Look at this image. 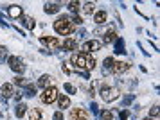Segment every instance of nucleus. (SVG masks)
Returning <instances> with one entry per match:
<instances>
[{
    "label": "nucleus",
    "mask_w": 160,
    "mask_h": 120,
    "mask_svg": "<svg viewBox=\"0 0 160 120\" xmlns=\"http://www.w3.org/2000/svg\"><path fill=\"white\" fill-rule=\"evenodd\" d=\"M70 65H72L76 70H94L95 66H97V63H95V59L90 54H83V52H74L72 57H70Z\"/></svg>",
    "instance_id": "obj_1"
},
{
    "label": "nucleus",
    "mask_w": 160,
    "mask_h": 120,
    "mask_svg": "<svg viewBox=\"0 0 160 120\" xmlns=\"http://www.w3.org/2000/svg\"><path fill=\"white\" fill-rule=\"evenodd\" d=\"M54 31H56L59 36L74 34V25H72V22H70V16H67V14L58 16L56 22H54Z\"/></svg>",
    "instance_id": "obj_2"
},
{
    "label": "nucleus",
    "mask_w": 160,
    "mask_h": 120,
    "mask_svg": "<svg viewBox=\"0 0 160 120\" xmlns=\"http://www.w3.org/2000/svg\"><path fill=\"white\" fill-rule=\"evenodd\" d=\"M101 99L104 100V102H113V100H117L119 97H121V90H119V86H106L102 84L101 88Z\"/></svg>",
    "instance_id": "obj_3"
},
{
    "label": "nucleus",
    "mask_w": 160,
    "mask_h": 120,
    "mask_svg": "<svg viewBox=\"0 0 160 120\" xmlns=\"http://www.w3.org/2000/svg\"><path fill=\"white\" fill-rule=\"evenodd\" d=\"M58 95H59L58 88H56V86H49L47 90H43V93L40 95V99H42L43 104H49V106H51V104H54V102L58 100Z\"/></svg>",
    "instance_id": "obj_4"
},
{
    "label": "nucleus",
    "mask_w": 160,
    "mask_h": 120,
    "mask_svg": "<svg viewBox=\"0 0 160 120\" xmlns=\"http://www.w3.org/2000/svg\"><path fill=\"white\" fill-rule=\"evenodd\" d=\"M8 65H9V68L13 72H16V74H23V70H25V63H23L22 57H18V56H9Z\"/></svg>",
    "instance_id": "obj_5"
},
{
    "label": "nucleus",
    "mask_w": 160,
    "mask_h": 120,
    "mask_svg": "<svg viewBox=\"0 0 160 120\" xmlns=\"http://www.w3.org/2000/svg\"><path fill=\"white\" fill-rule=\"evenodd\" d=\"M40 41L43 43V45H47V47L51 49V52L52 50H59L61 49V41H59L56 36H42Z\"/></svg>",
    "instance_id": "obj_6"
},
{
    "label": "nucleus",
    "mask_w": 160,
    "mask_h": 120,
    "mask_svg": "<svg viewBox=\"0 0 160 120\" xmlns=\"http://www.w3.org/2000/svg\"><path fill=\"white\" fill-rule=\"evenodd\" d=\"M102 43L99 40H87V41L83 43V54H92V52H97V50H101Z\"/></svg>",
    "instance_id": "obj_7"
},
{
    "label": "nucleus",
    "mask_w": 160,
    "mask_h": 120,
    "mask_svg": "<svg viewBox=\"0 0 160 120\" xmlns=\"http://www.w3.org/2000/svg\"><path fill=\"white\" fill-rule=\"evenodd\" d=\"M68 120H88V113L87 109H83V108H72L70 109V115H68Z\"/></svg>",
    "instance_id": "obj_8"
},
{
    "label": "nucleus",
    "mask_w": 160,
    "mask_h": 120,
    "mask_svg": "<svg viewBox=\"0 0 160 120\" xmlns=\"http://www.w3.org/2000/svg\"><path fill=\"white\" fill-rule=\"evenodd\" d=\"M6 11H8V14L13 18V20H18V18H22V16H23V7L18 6V4L8 6V7H6Z\"/></svg>",
    "instance_id": "obj_9"
},
{
    "label": "nucleus",
    "mask_w": 160,
    "mask_h": 120,
    "mask_svg": "<svg viewBox=\"0 0 160 120\" xmlns=\"http://www.w3.org/2000/svg\"><path fill=\"white\" fill-rule=\"evenodd\" d=\"M130 63H126V61H115L113 63V66H112V74H115V75H121V74H124V72L130 70Z\"/></svg>",
    "instance_id": "obj_10"
},
{
    "label": "nucleus",
    "mask_w": 160,
    "mask_h": 120,
    "mask_svg": "<svg viewBox=\"0 0 160 120\" xmlns=\"http://www.w3.org/2000/svg\"><path fill=\"white\" fill-rule=\"evenodd\" d=\"M61 11V2H45L43 4V13L45 14H56Z\"/></svg>",
    "instance_id": "obj_11"
},
{
    "label": "nucleus",
    "mask_w": 160,
    "mask_h": 120,
    "mask_svg": "<svg viewBox=\"0 0 160 120\" xmlns=\"http://www.w3.org/2000/svg\"><path fill=\"white\" fill-rule=\"evenodd\" d=\"M13 93H15V86H13V83H4L2 84V88H0V95L4 97V99H11L13 97Z\"/></svg>",
    "instance_id": "obj_12"
},
{
    "label": "nucleus",
    "mask_w": 160,
    "mask_h": 120,
    "mask_svg": "<svg viewBox=\"0 0 160 120\" xmlns=\"http://www.w3.org/2000/svg\"><path fill=\"white\" fill-rule=\"evenodd\" d=\"M94 22L99 25V27L104 25V23L108 22V13H106V11H102V9H101V11H95V13H94Z\"/></svg>",
    "instance_id": "obj_13"
},
{
    "label": "nucleus",
    "mask_w": 160,
    "mask_h": 120,
    "mask_svg": "<svg viewBox=\"0 0 160 120\" xmlns=\"http://www.w3.org/2000/svg\"><path fill=\"white\" fill-rule=\"evenodd\" d=\"M58 108H59V111H63V109H67V108H70V97L68 95H58Z\"/></svg>",
    "instance_id": "obj_14"
},
{
    "label": "nucleus",
    "mask_w": 160,
    "mask_h": 120,
    "mask_svg": "<svg viewBox=\"0 0 160 120\" xmlns=\"http://www.w3.org/2000/svg\"><path fill=\"white\" fill-rule=\"evenodd\" d=\"M113 52L115 54H126V43H124L122 38H117L115 41H113Z\"/></svg>",
    "instance_id": "obj_15"
},
{
    "label": "nucleus",
    "mask_w": 160,
    "mask_h": 120,
    "mask_svg": "<svg viewBox=\"0 0 160 120\" xmlns=\"http://www.w3.org/2000/svg\"><path fill=\"white\" fill-rule=\"evenodd\" d=\"M51 81H52V77H51V75H49V74H43L42 77L38 79L36 88H43V90H47L49 86H52V84H51Z\"/></svg>",
    "instance_id": "obj_16"
},
{
    "label": "nucleus",
    "mask_w": 160,
    "mask_h": 120,
    "mask_svg": "<svg viewBox=\"0 0 160 120\" xmlns=\"http://www.w3.org/2000/svg\"><path fill=\"white\" fill-rule=\"evenodd\" d=\"M20 22L23 23V27L29 29V31H34V29H36V20H34L32 16H25V14H23L22 18H20Z\"/></svg>",
    "instance_id": "obj_17"
},
{
    "label": "nucleus",
    "mask_w": 160,
    "mask_h": 120,
    "mask_svg": "<svg viewBox=\"0 0 160 120\" xmlns=\"http://www.w3.org/2000/svg\"><path fill=\"white\" fill-rule=\"evenodd\" d=\"M63 50H78V40L76 38H67L65 41L61 43Z\"/></svg>",
    "instance_id": "obj_18"
},
{
    "label": "nucleus",
    "mask_w": 160,
    "mask_h": 120,
    "mask_svg": "<svg viewBox=\"0 0 160 120\" xmlns=\"http://www.w3.org/2000/svg\"><path fill=\"white\" fill-rule=\"evenodd\" d=\"M0 117L2 118H9V106H8V99H4L0 95Z\"/></svg>",
    "instance_id": "obj_19"
},
{
    "label": "nucleus",
    "mask_w": 160,
    "mask_h": 120,
    "mask_svg": "<svg viewBox=\"0 0 160 120\" xmlns=\"http://www.w3.org/2000/svg\"><path fill=\"white\" fill-rule=\"evenodd\" d=\"M25 113H27V104L25 102H18L15 106V117L16 118H22Z\"/></svg>",
    "instance_id": "obj_20"
},
{
    "label": "nucleus",
    "mask_w": 160,
    "mask_h": 120,
    "mask_svg": "<svg viewBox=\"0 0 160 120\" xmlns=\"http://www.w3.org/2000/svg\"><path fill=\"white\" fill-rule=\"evenodd\" d=\"M36 84H32V83H29V84H27V83H25V86H23V95H27V97H34V95H36Z\"/></svg>",
    "instance_id": "obj_21"
},
{
    "label": "nucleus",
    "mask_w": 160,
    "mask_h": 120,
    "mask_svg": "<svg viewBox=\"0 0 160 120\" xmlns=\"http://www.w3.org/2000/svg\"><path fill=\"white\" fill-rule=\"evenodd\" d=\"M117 40V32H115V29H112L110 27L106 32H104V43L108 45V43H113Z\"/></svg>",
    "instance_id": "obj_22"
},
{
    "label": "nucleus",
    "mask_w": 160,
    "mask_h": 120,
    "mask_svg": "<svg viewBox=\"0 0 160 120\" xmlns=\"http://www.w3.org/2000/svg\"><path fill=\"white\" fill-rule=\"evenodd\" d=\"M65 6H67V9H68V11H70L72 14H78V13H79L81 4L78 2V0H70V2H67Z\"/></svg>",
    "instance_id": "obj_23"
},
{
    "label": "nucleus",
    "mask_w": 160,
    "mask_h": 120,
    "mask_svg": "<svg viewBox=\"0 0 160 120\" xmlns=\"http://www.w3.org/2000/svg\"><path fill=\"white\" fill-rule=\"evenodd\" d=\"M81 9H83V14H94L95 13V4L94 2H85V4L81 6Z\"/></svg>",
    "instance_id": "obj_24"
},
{
    "label": "nucleus",
    "mask_w": 160,
    "mask_h": 120,
    "mask_svg": "<svg viewBox=\"0 0 160 120\" xmlns=\"http://www.w3.org/2000/svg\"><path fill=\"white\" fill-rule=\"evenodd\" d=\"M113 117H115V111H112V109L99 111V118L101 120H113Z\"/></svg>",
    "instance_id": "obj_25"
},
{
    "label": "nucleus",
    "mask_w": 160,
    "mask_h": 120,
    "mask_svg": "<svg viewBox=\"0 0 160 120\" xmlns=\"http://www.w3.org/2000/svg\"><path fill=\"white\" fill-rule=\"evenodd\" d=\"M29 120H42V111L38 108H31L29 109Z\"/></svg>",
    "instance_id": "obj_26"
},
{
    "label": "nucleus",
    "mask_w": 160,
    "mask_h": 120,
    "mask_svg": "<svg viewBox=\"0 0 160 120\" xmlns=\"http://www.w3.org/2000/svg\"><path fill=\"white\" fill-rule=\"evenodd\" d=\"M9 57V50L6 45H0V63H4V61H8Z\"/></svg>",
    "instance_id": "obj_27"
},
{
    "label": "nucleus",
    "mask_w": 160,
    "mask_h": 120,
    "mask_svg": "<svg viewBox=\"0 0 160 120\" xmlns=\"http://www.w3.org/2000/svg\"><path fill=\"white\" fill-rule=\"evenodd\" d=\"M61 70H63V74L70 75V74H74V70H76V68L70 65V61H65V63H63V66H61Z\"/></svg>",
    "instance_id": "obj_28"
},
{
    "label": "nucleus",
    "mask_w": 160,
    "mask_h": 120,
    "mask_svg": "<svg viewBox=\"0 0 160 120\" xmlns=\"http://www.w3.org/2000/svg\"><path fill=\"white\" fill-rule=\"evenodd\" d=\"M133 100H135V93H130V95H126V97L122 99V108H128L131 102H133Z\"/></svg>",
    "instance_id": "obj_29"
},
{
    "label": "nucleus",
    "mask_w": 160,
    "mask_h": 120,
    "mask_svg": "<svg viewBox=\"0 0 160 120\" xmlns=\"http://www.w3.org/2000/svg\"><path fill=\"white\" fill-rule=\"evenodd\" d=\"M113 63H115V59L113 57H104V61H102V65H104V70H112V66H113Z\"/></svg>",
    "instance_id": "obj_30"
},
{
    "label": "nucleus",
    "mask_w": 160,
    "mask_h": 120,
    "mask_svg": "<svg viewBox=\"0 0 160 120\" xmlns=\"http://www.w3.org/2000/svg\"><path fill=\"white\" fill-rule=\"evenodd\" d=\"M158 113H160V111H158V104H155L153 108H149V118L153 117V118L157 120V118H158Z\"/></svg>",
    "instance_id": "obj_31"
},
{
    "label": "nucleus",
    "mask_w": 160,
    "mask_h": 120,
    "mask_svg": "<svg viewBox=\"0 0 160 120\" xmlns=\"http://www.w3.org/2000/svg\"><path fill=\"white\" fill-rule=\"evenodd\" d=\"M65 92L68 93V95H74V93H78V90H76V86H74L72 83H65Z\"/></svg>",
    "instance_id": "obj_32"
},
{
    "label": "nucleus",
    "mask_w": 160,
    "mask_h": 120,
    "mask_svg": "<svg viewBox=\"0 0 160 120\" xmlns=\"http://www.w3.org/2000/svg\"><path fill=\"white\" fill-rule=\"evenodd\" d=\"M13 86H25V79L22 77V75H16L15 79H13Z\"/></svg>",
    "instance_id": "obj_33"
},
{
    "label": "nucleus",
    "mask_w": 160,
    "mask_h": 120,
    "mask_svg": "<svg viewBox=\"0 0 160 120\" xmlns=\"http://www.w3.org/2000/svg\"><path fill=\"white\" fill-rule=\"evenodd\" d=\"M70 22H72V25H83V18H81L79 14H74L72 18H70Z\"/></svg>",
    "instance_id": "obj_34"
},
{
    "label": "nucleus",
    "mask_w": 160,
    "mask_h": 120,
    "mask_svg": "<svg viewBox=\"0 0 160 120\" xmlns=\"http://www.w3.org/2000/svg\"><path fill=\"white\" fill-rule=\"evenodd\" d=\"M78 38H79V40H85V38H87V31H85L83 27L78 31ZM78 38H76V40H78Z\"/></svg>",
    "instance_id": "obj_35"
},
{
    "label": "nucleus",
    "mask_w": 160,
    "mask_h": 120,
    "mask_svg": "<svg viewBox=\"0 0 160 120\" xmlns=\"http://www.w3.org/2000/svg\"><path fill=\"white\" fill-rule=\"evenodd\" d=\"M76 72H78L83 79H90V72H87V70H76Z\"/></svg>",
    "instance_id": "obj_36"
},
{
    "label": "nucleus",
    "mask_w": 160,
    "mask_h": 120,
    "mask_svg": "<svg viewBox=\"0 0 160 120\" xmlns=\"http://www.w3.org/2000/svg\"><path fill=\"white\" fill-rule=\"evenodd\" d=\"M90 109H92V113H94V115H99V106H97L95 102H92V104H90Z\"/></svg>",
    "instance_id": "obj_37"
},
{
    "label": "nucleus",
    "mask_w": 160,
    "mask_h": 120,
    "mask_svg": "<svg viewBox=\"0 0 160 120\" xmlns=\"http://www.w3.org/2000/svg\"><path fill=\"white\" fill-rule=\"evenodd\" d=\"M22 95H23V92H15L13 93V99H15L16 102H20V100H22Z\"/></svg>",
    "instance_id": "obj_38"
},
{
    "label": "nucleus",
    "mask_w": 160,
    "mask_h": 120,
    "mask_svg": "<svg viewBox=\"0 0 160 120\" xmlns=\"http://www.w3.org/2000/svg\"><path fill=\"white\" fill-rule=\"evenodd\" d=\"M54 120H65V117H63L61 111H56V113H54Z\"/></svg>",
    "instance_id": "obj_39"
},
{
    "label": "nucleus",
    "mask_w": 160,
    "mask_h": 120,
    "mask_svg": "<svg viewBox=\"0 0 160 120\" xmlns=\"http://www.w3.org/2000/svg\"><path fill=\"white\" fill-rule=\"evenodd\" d=\"M128 117H130V111H121V120H128Z\"/></svg>",
    "instance_id": "obj_40"
},
{
    "label": "nucleus",
    "mask_w": 160,
    "mask_h": 120,
    "mask_svg": "<svg viewBox=\"0 0 160 120\" xmlns=\"http://www.w3.org/2000/svg\"><path fill=\"white\" fill-rule=\"evenodd\" d=\"M40 52H42L43 56H49V54H51V50H47V49H40Z\"/></svg>",
    "instance_id": "obj_41"
},
{
    "label": "nucleus",
    "mask_w": 160,
    "mask_h": 120,
    "mask_svg": "<svg viewBox=\"0 0 160 120\" xmlns=\"http://www.w3.org/2000/svg\"><path fill=\"white\" fill-rule=\"evenodd\" d=\"M15 31H16V32H18V34H22V36H25V32H23V31H22V29H20V27H15Z\"/></svg>",
    "instance_id": "obj_42"
}]
</instances>
